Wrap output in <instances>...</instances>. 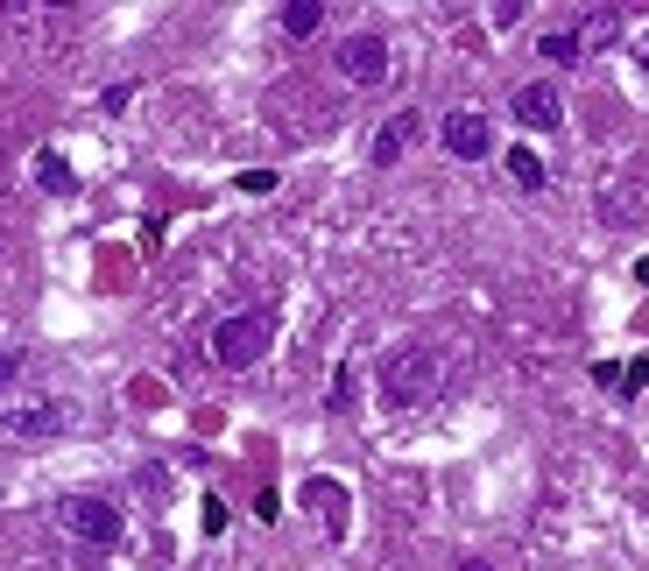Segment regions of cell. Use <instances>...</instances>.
Here are the masks:
<instances>
[{
	"mask_svg": "<svg viewBox=\"0 0 649 571\" xmlns=\"http://www.w3.org/2000/svg\"><path fill=\"white\" fill-rule=\"evenodd\" d=\"M437 388V353L424 339H410V345H396V353L382 360V396L396 402V410H417V402H424Z\"/></svg>",
	"mask_w": 649,
	"mask_h": 571,
	"instance_id": "1",
	"label": "cell"
},
{
	"mask_svg": "<svg viewBox=\"0 0 649 571\" xmlns=\"http://www.w3.org/2000/svg\"><path fill=\"white\" fill-rule=\"evenodd\" d=\"M268 339H276L268 311H233V318H219V332H213V360L240 374V367H254V360L268 353Z\"/></svg>",
	"mask_w": 649,
	"mask_h": 571,
	"instance_id": "2",
	"label": "cell"
},
{
	"mask_svg": "<svg viewBox=\"0 0 649 571\" xmlns=\"http://www.w3.org/2000/svg\"><path fill=\"white\" fill-rule=\"evenodd\" d=\"M64 530L79 536V544H93V550H113L120 544V508L99 501V494H71L64 501Z\"/></svg>",
	"mask_w": 649,
	"mask_h": 571,
	"instance_id": "3",
	"label": "cell"
},
{
	"mask_svg": "<svg viewBox=\"0 0 649 571\" xmlns=\"http://www.w3.org/2000/svg\"><path fill=\"white\" fill-rule=\"evenodd\" d=\"M57 430H64V402H22V410L0 416L8 445H36V438H57Z\"/></svg>",
	"mask_w": 649,
	"mask_h": 571,
	"instance_id": "4",
	"label": "cell"
},
{
	"mask_svg": "<svg viewBox=\"0 0 649 571\" xmlns=\"http://www.w3.org/2000/svg\"><path fill=\"white\" fill-rule=\"evenodd\" d=\"M339 78L382 85V78H388V42H382V36H346V42H339Z\"/></svg>",
	"mask_w": 649,
	"mask_h": 571,
	"instance_id": "5",
	"label": "cell"
},
{
	"mask_svg": "<svg viewBox=\"0 0 649 571\" xmlns=\"http://www.w3.org/2000/svg\"><path fill=\"white\" fill-rule=\"evenodd\" d=\"M445 148H452V156H459V162H480V156H488V148H494V134H488V113H445Z\"/></svg>",
	"mask_w": 649,
	"mask_h": 571,
	"instance_id": "6",
	"label": "cell"
},
{
	"mask_svg": "<svg viewBox=\"0 0 649 571\" xmlns=\"http://www.w3.org/2000/svg\"><path fill=\"white\" fill-rule=\"evenodd\" d=\"M417 134H424V113H396V120H388L382 134H374L368 162H374V170H388V162H402V148H410Z\"/></svg>",
	"mask_w": 649,
	"mask_h": 571,
	"instance_id": "7",
	"label": "cell"
},
{
	"mask_svg": "<svg viewBox=\"0 0 649 571\" xmlns=\"http://www.w3.org/2000/svg\"><path fill=\"white\" fill-rule=\"evenodd\" d=\"M516 120L522 127H557V120H565V99H557V85H522L516 93Z\"/></svg>",
	"mask_w": 649,
	"mask_h": 571,
	"instance_id": "8",
	"label": "cell"
},
{
	"mask_svg": "<svg viewBox=\"0 0 649 571\" xmlns=\"http://www.w3.org/2000/svg\"><path fill=\"white\" fill-rule=\"evenodd\" d=\"M304 501L325 515V536L339 544V536H346V522H353V515H346V487H339V479H311V487H304Z\"/></svg>",
	"mask_w": 649,
	"mask_h": 571,
	"instance_id": "9",
	"label": "cell"
},
{
	"mask_svg": "<svg viewBox=\"0 0 649 571\" xmlns=\"http://www.w3.org/2000/svg\"><path fill=\"white\" fill-rule=\"evenodd\" d=\"M614 36H622V14H614V8H593L579 22V50H608Z\"/></svg>",
	"mask_w": 649,
	"mask_h": 571,
	"instance_id": "10",
	"label": "cell"
},
{
	"mask_svg": "<svg viewBox=\"0 0 649 571\" xmlns=\"http://www.w3.org/2000/svg\"><path fill=\"white\" fill-rule=\"evenodd\" d=\"M36 184L50 191V198H71V191H79V177H71L64 156H50V148H43V156H36Z\"/></svg>",
	"mask_w": 649,
	"mask_h": 571,
	"instance_id": "11",
	"label": "cell"
},
{
	"mask_svg": "<svg viewBox=\"0 0 649 571\" xmlns=\"http://www.w3.org/2000/svg\"><path fill=\"white\" fill-rule=\"evenodd\" d=\"M283 28H290V36H319L325 28V0H290V8H283Z\"/></svg>",
	"mask_w": 649,
	"mask_h": 571,
	"instance_id": "12",
	"label": "cell"
},
{
	"mask_svg": "<svg viewBox=\"0 0 649 571\" xmlns=\"http://www.w3.org/2000/svg\"><path fill=\"white\" fill-rule=\"evenodd\" d=\"M508 177H516L522 191H543V162H537V148H516V156H508Z\"/></svg>",
	"mask_w": 649,
	"mask_h": 571,
	"instance_id": "13",
	"label": "cell"
},
{
	"mask_svg": "<svg viewBox=\"0 0 649 571\" xmlns=\"http://www.w3.org/2000/svg\"><path fill=\"white\" fill-rule=\"evenodd\" d=\"M537 50L551 57V64H579V57H586V50H579V36H543Z\"/></svg>",
	"mask_w": 649,
	"mask_h": 571,
	"instance_id": "14",
	"label": "cell"
},
{
	"mask_svg": "<svg viewBox=\"0 0 649 571\" xmlns=\"http://www.w3.org/2000/svg\"><path fill=\"white\" fill-rule=\"evenodd\" d=\"M233 191H248V198H268V191H276V170H240Z\"/></svg>",
	"mask_w": 649,
	"mask_h": 571,
	"instance_id": "15",
	"label": "cell"
},
{
	"mask_svg": "<svg viewBox=\"0 0 649 571\" xmlns=\"http://www.w3.org/2000/svg\"><path fill=\"white\" fill-rule=\"evenodd\" d=\"M353 402V367H339V381H332V410H346Z\"/></svg>",
	"mask_w": 649,
	"mask_h": 571,
	"instance_id": "16",
	"label": "cell"
},
{
	"mask_svg": "<svg viewBox=\"0 0 649 571\" xmlns=\"http://www.w3.org/2000/svg\"><path fill=\"white\" fill-rule=\"evenodd\" d=\"M622 388L636 396V388H649V360H636V367H622Z\"/></svg>",
	"mask_w": 649,
	"mask_h": 571,
	"instance_id": "17",
	"label": "cell"
},
{
	"mask_svg": "<svg viewBox=\"0 0 649 571\" xmlns=\"http://www.w3.org/2000/svg\"><path fill=\"white\" fill-rule=\"evenodd\" d=\"M636 282H642V290H649V254H642V262H636Z\"/></svg>",
	"mask_w": 649,
	"mask_h": 571,
	"instance_id": "18",
	"label": "cell"
},
{
	"mask_svg": "<svg viewBox=\"0 0 649 571\" xmlns=\"http://www.w3.org/2000/svg\"><path fill=\"white\" fill-rule=\"evenodd\" d=\"M14 381V360H0V388H8Z\"/></svg>",
	"mask_w": 649,
	"mask_h": 571,
	"instance_id": "19",
	"label": "cell"
},
{
	"mask_svg": "<svg viewBox=\"0 0 649 571\" xmlns=\"http://www.w3.org/2000/svg\"><path fill=\"white\" fill-rule=\"evenodd\" d=\"M459 571H494V564H480V558H466V564H459Z\"/></svg>",
	"mask_w": 649,
	"mask_h": 571,
	"instance_id": "20",
	"label": "cell"
},
{
	"mask_svg": "<svg viewBox=\"0 0 649 571\" xmlns=\"http://www.w3.org/2000/svg\"><path fill=\"white\" fill-rule=\"evenodd\" d=\"M636 57H642V71H649V36H642V50H636Z\"/></svg>",
	"mask_w": 649,
	"mask_h": 571,
	"instance_id": "21",
	"label": "cell"
}]
</instances>
